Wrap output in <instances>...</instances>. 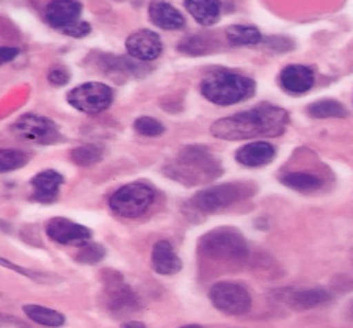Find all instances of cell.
Returning a JSON list of instances; mask_svg holds the SVG:
<instances>
[{
  "instance_id": "cell-1",
  "label": "cell",
  "mask_w": 353,
  "mask_h": 328,
  "mask_svg": "<svg viewBox=\"0 0 353 328\" xmlns=\"http://www.w3.org/2000/svg\"><path fill=\"white\" fill-rule=\"evenodd\" d=\"M290 115L281 107L260 103L253 109L217 120L210 127V135L219 140L242 141L250 138H276L286 132Z\"/></svg>"
},
{
  "instance_id": "cell-2",
  "label": "cell",
  "mask_w": 353,
  "mask_h": 328,
  "mask_svg": "<svg viewBox=\"0 0 353 328\" xmlns=\"http://www.w3.org/2000/svg\"><path fill=\"white\" fill-rule=\"evenodd\" d=\"M171 179L184 185L208 184L222 174V166L205 146H186L165 167Z\"/></svg>"
},
{
  "instance_id": "cell-3",
  "label": "cell",
  "mask_w": 353,
  "mask_h": 328,
  "mask_svg": "<svg viewBox=\"0 0 353 328\" xmlns=\"http://www.w3.org/2000/svg\"><path fill=\"white\" fill-rule=\"evenodd\" d=\"M256 84L252 77L229 71V69H215L205 74L201 82L202 96L215 105L229 107L245 102L253 97Z\"/></svg>"
},
{
  "instance_id": "cell-4",
  "label": "cell",
  "mask_w": 353,
  "mask_h": 328,
  "mask_svg": "<svg viewBox=\"0 0 353 328\" xmlns=\"http://www.w3.org/2000/svg\"><path fill=\"white\" fill-rule=\"evenodd\" d=\"M199 253L214 261L239 263L248 256V245L235 228H215L199 240Z\"/></svg>"
},
{
  "instance_id": "cell-5",
  "label": "cell",
  "mask_w": 353,
  "mask_h": 328,
  "mask_svg": "<svg viewBox=\"0 0 353 328\" xmlns=\"http://www.w3.org/2000/svg\"><path fill=\"white\" fill-rule=\"evenodd\" d=\"M255 192V187L247 183H227L202 189L191 198V205L204 214L221 212L236 202L243 201Z\"/></svg>"
},
{
  "instance_id": "cell-6",
  "label": "cell",
  "mask_w": 353,
  "mask_h": 328,
  "mask_svg": "<svg viewBox=\"0 0 353 328\" xmlns=\"http://www.w3.org/2000/svg\"><path fill=\"white\" fill-rule=\"evenodd\" d=\"M154 202V189L146 183H130L117 189L109 198L114 214L123 218H139Z\"/></svg>"
},
{
  "instance_id": "cell-7",
  "label": "cell",
  "mask_w": 353,
  "mask_h": 328,
  "mask_svg": "<svg viewBox=\"0 0 353 328\" xmlns=\"http://www.w3.org/2000/svg\"><path fill=\"white\" fill-rule=\"evenodd\" d=\"M114 101V90L102 82H84L68 92V102L72 109L88 115L105 112Z\"/></svg>"
},
{
  "instance_id": "cell-8",
  "label": "cell",
  "mask_w": 353,
  "mask_h": 328,
  "mask_svg": "<svg viewBox=\"0 0 353 328\" xmlns=\"http://www.w3.org/2000/svg\"><path fill=\"white\" fill-rule=\"evenodd\" d=\"M12 128L21 140L37 145H54L63 138L58 125L53 120L40 114H33V112L21 115Z\"/></svg>"
},
{
  "instance_id": "cell-9",
  "label": "cell",
  "mask_w": 353,
  "mask_h": 328,
  "mask_svg": "<svg viewBox=\"0 0 353 328\" xmlns=\"http://www.w3.org/2000/svg\"><path fill=\"white\" fill-rule=\"evenodd\" d=\"M210 302L217 310L227 315H243L252 309V296L239 283H223L214 284L209 292Z\"/></svg>"
},
{
  "instance_id": "cell-10",
  "label": "cell",
  "mask_w": 353,
  "mask_h": 328,
  "mask_svg": "<svg viewBox=\"0 0 353 328\" xmlns=\"http://www.w3.org/2000/svg\"><path fill=\"white\" fill-rule=\"evenodd\" d=\"M46 235L54 243L66 246H81L92 238V232L81 223L72 222L70 218L54 217L46 223Z\"/></svg>"
},
{
  "instance_id": "cell-11",
  "label": "cell",
  "mask_w": 353,
  "mask_h": 328,
  "mask_svg": "<svg viewBox=\"0 0 353 328\" xmlns=\"http://www.w3.org/2000/svg\"><path fill=\"white\" fill-rule=\"evenodd\" d=\"M105 304L107 309L117 317L133 314L140 309V300L135 292L120 278L115 279V276L114 279H107Z\"/></svg>"
},
{
  "instance_id": "cell-12",
  "label": "cell",
  "mask_w": 353,
  "mask_h": 328,
  "mask_svg": "<svg viewBox=\"0 0 353 328\" xmlns=\"http://www.w3.org/2000/svg\"><path fill=\"white\" fill-rule=\"evenodd\" d=\"M125 48L130 58L141 63H150L163 53V41L159 34L152 30H139L125 40Z\"/></svg>"
},
{
  "instance_id": "cell-13",
  "label": "cell",
  "mask_w": 353,
  "mask_h": 328,
  "mask_svg": "<svg viewBox=\"0 0 353 328\" xmlns=\"http://www.w3.org/2000/svg\"><path fill=\"white\" fill-rule=\"evenodd\" d=\"M83 3L79 0H51L45 8V21L51 28L66 30L81 20Z\"/></svg>"
},
{
  "instance_id": "cell-14",
  "label": "cell",
  "mask_w": 353,
  "mask_h": 328,
  "mask_svg": "<svg viewBox=\"0 0 353 328\" xmlns=\"http://www.w3.org/2000/svg\"><path fill=\"white\" fill-rule=\"evenodd\" d=\"M314 81H316L314 71L311 68L303 66V64L286 66L279 74V85L292 96H301V94L309 92L312 89Z\"/></svg>"
},
{
  "instance_id": "cell-15",
  "label": "cell",
  "mask_w": 353,
  "mask_h": 328,
  "mask_svg": "<svg viewBox=\"0 0 353 328\" xmlns=\"http://www.w3.org/2000/svg\"><path fill=\"white\" fill-rule=\"evenodd\" d=\"M64 184L63 174L54 170H46L38 172V174L30 181L32 185V198L40 202V204H51L58 197L59 189Z\"/></svg>"
},
{
  "instance_id": "cell-16",
  "label": "cell",
  "mask_w": 353,
  "mask_h": 328,
  "mask_svg": "<svg viewBox=\"0 0 353 328\" xmlns=\"http://www.w3.org/2000/svg\"><path fill=\"white\" fill-rule=\"evenodd\" d=\"M152 266L154 273L161 276H173L183 269V261H181V258L174 252L173 245L170 241L159 240L153 246Z\"/></svg>"
},
{
  "instance_id": "cell-17",
  "label": "cell",
  "mask_w": 353,
  "mask_h": 328,
  "mask_svg": "<svg viewBox=\"0 0 353 328\" xmlns=\"http://www.w3.org/2000/svg\"><path fill=\"white\" fill-rule=\"evenodd\" d=\"M276 148L268 141H252L236 150L235 159L245 167H261L273 161Z\"/></svg>"
},
{
  "instance_id": "cell-18",
  "label": "cell",
  "mask_w": 353,
  "mask_h": 328,
  "mask_svg": "<svg viewBox=\"0 0 353 328\" xmlns=\"http://www.w3.org/2000/svg\"><path fill=\"white\" fill-rule=\"evenodd\" d=\"M150 20L161 30H181L186 25L184 15L166 0H153L150 3Z\"/></svg>"
},
{
  "instance_id": "cell-19",
  "label": "cell",
  "mask_w": 353,
  "mask_h": 328,
  "mask_svg": "<svg viewBox=\"0 0 353 328\" xmlns=\"http://www.w3.org/2000/svg\"><path fill=\"white\" fill-rule=\"evenodd\" d=\"M332 299L329 291L324 287H309V289H296L286 296L288 304L296 310H311L321 307Z\"/></svg>"
},
{
  "instance_id": "cell-20",
  "label": "cell",
  "mask_w": 353,
  "mask_h": 328,
  "mask_svg": "<svg viewBox=\"0 0 353 328\" xmlns=\"http://www.w3.org/2000/svg\"><path fill=\"white\" fill-rule=\"evenodd\" d=\"M184 7L202 27H212L221 20V0H184Z\"/></svg>"
},
{
  "instance_id": "cell-21",
  "label": "cell",
  "mask_w": 353,
  "mask_h": 328,
  "mask_svg": "<svg viewBox=\"0 0 353 328\" xmlns=\"http://www.w3.org/2000/svg\"><path fill=\"white\" fill-rule=\"evenodd\" d=\"M23 312L32 322H37L38 325L50 327V328H58L63 327L66 323V317L58 310L45 307V305L38 304H28L23 305Z\"/></svg>"
},
{
  "instance_id": "cell-22",
  "label": "cell",
  "mask_w": 353,
  "mask_h": 328,
  "mask_svg": "<svg viewBox=\"0 0 353 328\" xmlns=\"http://www.w3.org/2000/svg\"><path fill=\"white\" fill-rule=\"evenodd\" d=\"M281 183L286 185V187L294 189L298 192H314L319 191V189L324 185V181H322L321 176L311 174V172H290V174H284L281 178Z\"/></svg>"
},
{
  "instance_id": "cell-23",
  "label": "cell",
  "mask_w": 353,
  "mask_h": 328,
  "mask_svg": "<svg viewBox=\"0 0 353 328\" xmlns=\"http://www.w3.org/2000/svg\"><path fill=\"white\" fill-rule=\"evenodd\" d=\"M225 37L234 46H255L263 41L260 30L250 25H230L225 30Z\"/></svg>"
},
{
  "instance_id": "cell-24",
  "label": "cell",
  "mask_w": 353,
  "mask_h": 328,
  "mask_svg": "<svg viewBox=\"0 0 353 328\" xmlns=\"http://www.w3.org/2000/svg\"><path fill=\"white\" fill-rule=\"evenodd\" d=\"M307 114L314 119H343L347 116V109L334 99H322L307 105Z\"/></svg>"
},
{
  "instance_id": "cell-25",
  "label": "cell",
  "mask_w": 353,
  "mask_h": 328,
  "mask_svg": "<svg viewBox=\"0 0 353 328\" xmlns=\"http://www.w3.org/2000/svg\"><path fill=\"white\" fill-rule=\"evenodd\" d=\"M30 161V154L20 150L0 148V174L23 167Z\"/></svg>"
},
{
  "instance_id": "cell-26",
  "label": "cell",
  "mask_w": 353,
  "mask_h": 328,
  "mask_svg": "<svg viewBox=\"0 0 353 328\" xmlns=\"http://www.w3.org/2000/svg\"><path fill=\"white\" fill-rule=\"evenodd\" d=\"M212 50V40L204 34H194V37L184 38L179 43V51L189 56H201L208 54Z\"/></svg>"
},
{
  "instance_id": "cell-27",
  "label": "cell",
  "mask_w": 353,
  "mask_h": 328,
  "mask_svg": "<svg viewBox=\"0 0 353 328\" xmlns=\"http://www.w3.org/2000/svg\"><path fill=\"white\" fill-rule=\"evenodd\" d=\"M102 159V150L94 145H83L77 146L71 151V161L76 163L77 166H92Z\"/></svg>"
},
{
  "instance_id": "cell-28",
  "label": "cell",
  "mask_w": 353,
  "mask_h": 328,
  "mask_svg": "<svg viewBox=\"0 0 353 328\" xmlns=\"http://www.w3.org/2000/svg\"><path fill=\"white\" fill-rule=\"evenodd\" d=\"M105 256V248L102 245L96 243V241H88V243L81 245L76 253V260L83 265H96V263L102 261Z\"/></svg>"
},
{
  "instance_id": "cell-29",
  "label": "cell",
  "mask_w": 353,
  "mask_h": 328,
  "mask_svg": "<svg viewBox=\"0 0 353 328\" xmlns=\"http://www.w3.org/2000/svg\"><path fill=\"white\" fill-rule=\"evenodd\" d=\"M133 128H135V132L140 133V135L152 138L165 133V125L158 122L153 116H140V119H137L135 123H133Z\"/></svg>"
},
{
  "instance_id": "cell-30",
  "label": "cell",
  "mask_w": 353,
  "mask_h": 328,
  "mask_svg": "<svg viewBox=\"0 0 353 328\" xmlns=\"http://www.w3.org/2000/svg\"><path fill=\"white\" fill-rule=\"evenodd\" d=\"M71 79V74L70 71H68L66 68H53L51 71L48 72V81L51 84L54 85V88H61V85H66L68 82Z\"/></svg>"
},
{
  "instance_id": "cell-31",
  "label": "cell",
  "mask_w": 353,
  "mask_h": 328,
  "mask_svg": "<svg viewBox=\"0 0 353 328\" xmlns=\"http://www.w3.org/2000/svg\"><path fill=\"white\" fill-rule=\"evenodd\" d=\"M90 30H92V28H90V25L88 23V21L79 20V21H76L74 25H71V27L63 30L61 33L68 34V37H72V38H84L90 33Z\"/></svg>"
},
{
  "instance_id": "cell-32",
  "label": "cell",
  "mask_w": 353,
  "mask_h": 328,
  "mask_svg": "<svg viewBox=\"0 0 353 328\" xmlns=\"http://www.w3.org/2000/svg\"><path fill=\"white\" fill-rule=\"evenodd\" d=\"M0 328H30V327L23 320L14 317V315L0 314Z\"/></svg>"
},
{
  "instance_id": "cell-33",
  "label": "cell",
  "mask_w": 353,
  "mask_h": 328,
  "mask_svg": "<svg viewBox=\"0 0 353 328\" xmlns=\"http://www.w3.org/2000/svg\"><path fill=\"white\" fill-rule=\"evenodd\" d=\"M19 54L20 50L15 48V46H0V66L12 63Z\"/></svg>"
},
{
  "instance_id": "cell-34",
  "label": "cell",
  "mask_w": 353,
  "mask_h": 328,
  "mask_svg": "<svg viewBox=\"0 0 353 328\" xmlns=\"http://www.w3.org/2000/svg\"><path fill=\"white\" fill-rule=\"evenodd\" d=\"M0 265L8 267V269H14L15 273H19V274H21V276H27V278H30V279H35V274H32L28 269H25V267L17 266L15 263L7 261V260H3V258H0Z\"/></svg>"
},
{
  "instance_id": "cell-35",
  "label": "cell",
  "mask_w": 353,
  "mask_h": 328,
  "mask_svg": "<svg viewBox=\"0 0 353 328\" xmlns=\"http://www.w3.org/2000/svg\"><path fill=\"white\" fill-rule=\"evenodd\" d=\"M122 328H146V327H145L141 322L128 320V322H123V323H122Z\"/></svg>"
},
{
  "instance_id": "cell-36",
  "label": "cell",
  "mask_w": 353,
  "mask_h": 328,
  "mask_svg": "<svg viewBox=\"0 0 353 328\" xmlns=\"http://www.w3.org/2000/svg\"><path fill=\"white\" fill-rule=\"evenodd\" d=\"M181 328H202V327H199V325H184V327H181Z\"/></svg>"
},
{
  "instance_id": "cell-37",
  "label": "cell",
  "mask_w": 353,
  "mask_h": 328,
  "mask_svg": "<svg viewBox=\"0 0 353 328\" xmlns=\"http://www.w3.org/2000/svg\"><path fill=\"white\" fill-rule=\"evenodd\" d=\"M350 314H352V317H353V304H352V307H350Z\"/></svg>"
}]
</instances>
